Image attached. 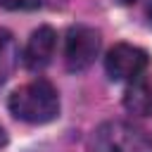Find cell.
<instances>
[{"label":"cell","mask_w":152,"mask_h":152,"mask_svg":"<svg viewBox=\"0 0 152 152\" xmlns=\"http://www.w3.org/2000/svg\"><path fill=\"white\" fill-rule=\"evenodd\" d=\"M147 52L131 43H116L104 57V71L112 81H133L147 71Z\"/></svg>","instance_id":"4"},{"label":"cell","mask_w":152,"mask_h":152,"mask_svg":"<svg viewBox=\"0 0 152 152\" xmlns=\"http://www.w3.org/2000/svg\"><path fill=\"white\" fill-rule=\"evenodd\" d=\"M19 59V50H17V40L7 28H0V83H5Z\"/></svg>","instance_id":"7"},{"label":"cell","mask_w":152,"mask_h":152,"mask_svg":"<svg viewBox=\"0 0 152 152\" xmlns=\"http://www.w3.org/2000/svg\"><path fill=\"white\" fill-rule=\"evenodd\" d=\"M43 5V0H0V7L19 12V10H38Z\"/></svg>","instance_id":"8"},{"label":"cell","mask_w":152,"mask_h":152,"mask_svg":"<svg viewBox=\"0 0 152 152\" xmlns=\"http://www.w3.org/2000/svg\"><path fill=\"white\" fill-rule=\"evenodd\" d=\"M7 145V133H5V128L0 126V147H5Z\"/></svg>","instance_id":"9"},{"label":"cell","mask_w":152,"mask_h":152,"mask_svg":"<svg viewBox=\"0 0 152 152\" xmlns=\"http://www.w3.org/2000/svg\"><path fill=\"white\" fill-rule=\"evenodd\" d=\"M55 48H57L55 28L52 26H38L31 33V38H28V43L24 48V64H26V69H31V71L45 69L52 62V57H55Z\"/></svg>","instance_id":"5"},{"label":"cell","mask_w":152,"mask_h":152,"mask_svg":"<svg viewBox=\"0 0 152 152\" xmlns=\"http://www.w3.org/2000/svg\"><path fill=\"white\" fill-rule=\"evenodd\" d=\"M116 2H119V5H133L135 0H116Z\"/></svg>","instance_id":"10"},{"label":"cell","mask_w":152,"mask_h":152,"mask_svg":"<svg viewBox=\"0 0 152 152\" xmlns=\"http://www.w3.org/2000/svg\"><path fill=\"white\" fill-rule=\"evenodd\" d=\"M147 17H150V21H152V2H150V7H147Z\"/></svg>","instance_id":"11"},{"label":"cell","mask_w":152,"mask_h":152,"mask_svg":"<svg viewBox=\"0 0 152 152\" xmlns=\"http://www.w3.org/2000/svg\"><path fill=\"white\" fill-rule=\"evenodd\" d=\"M124 107L135 116H152V74H140L138 78L128 81Z\"/></svg>","instance_id":"6"},{"label":"cell","mask_w":152,"mask_h":152,"mask_svg":"<svg viewBox=\"0 0 152 152\" xmlns=\"http://www.w3.org/2000/svg\"><path fill=\"white\" fill-rule=\"evenodd\" d=\"M90 152H152V135L128 121H104L90 138Z\"/></svg>","instance_id":"2"},{"label":"cell","mask_w":152,"mask_h":152,"mask_svg":"<svg viewBox=\"0 0 152 152\" xmlns=\"http://www.w3.org/2000/svg\"><path fill=\"white\" fill-rule=\"evenodd\" d=\"M7 107H10V114L19 121L48 124L59 114V93L50 81L36 78L31 83L19 86L10 95Z\"/></svg>","instance_id":"1"},{"label":"cell","mask_w":152,"mask_h":152,"mask_svg":"<svg viewBox=\"0 0 152 152\" xmlns=\"http://www.w3.org/2000/svg\"><path fill=\"white\" fill-rule=\"evenodd\" d=\"M100 45H102V38H100V31H95L93 26H71L66 31V38H64V64L69 71H83L88 69L97 52H100Z\"/></svg>","instance_id":"3"}]
</instances>
